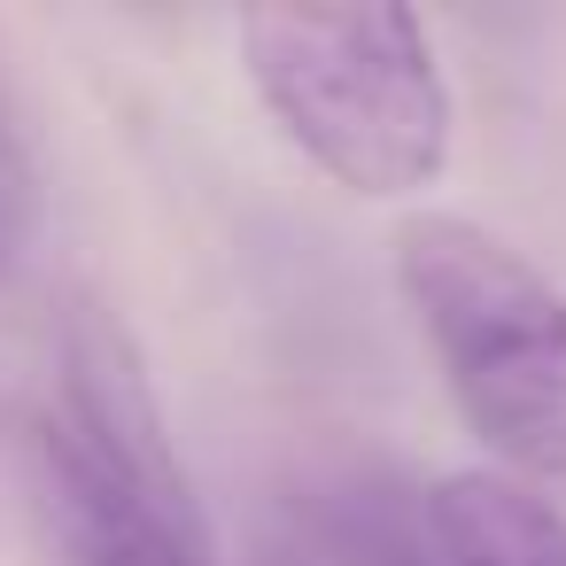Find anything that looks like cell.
Returning <instances> with one entry per match:
<instances>
[{
	"label": "cell",
	"mask_w": 566,
	"mask_h": 566,
	"mask_svg": "<svg viewBox=\"0 0 566 566\" xmlns=\"http://www.w3.org/2000/svg\"><path fill=\"white\" fill-rule=\"evenodd\" d=\"M24 450L71 566H218L156 380L102 303L55 311L24 396Z\"/></svg>",
	"instance_id": "obj_1"
},
{
	"label": "cell",
	"mask_w": 566,
	"mask_h": 566,
	"mask_svg": "<svg viewBox=\"0 0 566 566\" xmlns=\"http://www.w3.org/2000/svg\"><path fill=\"white\" fill-rule=\"evenodd\" d=\"M396 287L489 473L566 504V287L473 218H403Z\"/></svg>",
	"instance_id": "obj_2"
},
{
	"label": "cell",
	"mask_w": 566,
	"mask_h": 566,
	"mask_svg": "<svg viewBox=\"0 0 566 566\" xmlns=\"http://www.w3.org/2000/svg\"><path fill=\"white\" fill-rule=\"evenodd\" d=\"M241 71L287 148L342 195L403 202L450 164V86L411 9H249Z\"/></svg>",
	"instance_id": "obj_3"
},
{
	"label": "cell",
	"mask_w": 566,
	"mask_h": 566,
	"mask_svg": "<svg viewBox=\"0 0 566 566\" xmlns=\"http://www.w3.org/2000/svg\"><path fill=\"white\" fill-rule=\"evenodd\" d=\"M256 566H434V551L388 473L303 465L256 512Z\"/></svg>",
	"instance_id": "obj_4"
},
{
	"label": "cell",
	"mask_w": 566,
	"mask_h": 566,
	"mask_svg": "<svg viewBox=\"0 0 566 566\" xmlns=\"http://www.w3.org/2000/svg\"><path fill=\"white\" fill-rule=\"evenodd\" d=\"M434 566H566V504L504 481V473H450L419 504Z\"/></svg>",
	"instance_id": "obj_5"
},
{
	"label": "cell",
	"mask_w": 566,
	"mask_h": 566,
	"mask_svg": "<svg viewBox=\"0 0 566 566\" xmlns=\"http://www.w3.org/2000/svg\"><path fill=\"white\" fill-rule=\"evenodd\" d=\"M32 210H40V195H32V156H24L9 109H0V264H9L17 241L32 233Z\"/></svg>",
	"instance_id": "obj_6"
}]
</instances>
